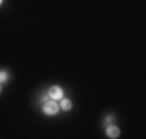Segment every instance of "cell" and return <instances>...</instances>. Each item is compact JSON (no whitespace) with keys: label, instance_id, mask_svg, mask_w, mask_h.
I'll use <instances>...</instances> for the list:
<instances>
[{"label":"cell","instance_id":"4","mask_svg":"<svg viewBox=\"0 0 146 139\" xmlns=\"http://www.w3.org/2000/svg\"><path fill=\"white\" fill-rule=\"evenodd\" d=\"M59 107L62 108V111H70L72 107H73V104H72L70 99H61V104H59Z\"/></svg>","mask_w":146,"mask_h":139},{"label":"cell","instance_id":"5","mask_svg":"<svg viewBox=\"0 0 146 139\" xmlns=\"http://www.w3.org/2000/svg\"><path fill=\"white\" fill-rule=\"evenodd\" d=\"M9 79V76H8V73L6 71H3V70H0V83H3V82H6Z\"/></svg>","mask_w":146,"mask_h":139},{"label":"cell","instance_id":"3","mask_svg":"<svg viewBox=\"0 0 146 139\" xmlns=\"http://www.w3.org/2000/svg\"><path fill=\"white\" fill-rule=\"evenodd\" d=\"M106 136L110 138V139H117L118 136H120V128L117 127V125H112L109 124L106 128Z\"/></svg>","mask_w":146,"mask_h":139},{"label":"cell","instance_id":"7","mask_svg":"<svg viewBox=\"0 0 146 139\" xmlns=\"http://www.w3.org/2000/svg\"><path fill=\"white\" fill-rule=\"evenodd\" d=\"M0 93H2V83H0Z\"/></svg>","mask_w":146,"mask_h":139},{"label":"cell","instance_id":"1","mask_svg":"<svg viewBox=\"0 0 146 139\" xmlns=\"http://www.w3.org/2000/svg\"><path fill=\"white\" fill-rule=\"evenodd\" d=\"M44 114H47V116H54V114L59 113V110H61V107H59V104L56 100H47V102L44 104Z\"/></svg>","mask_w":146,"mask_h":139},{"label":"cell","instance_id":"6","mask_svg":"<svg viewBox=\"0 0 146 139\" xmlns=\"http://www.w3.org/2000/svg\"><path fill=\"white\" fill-rule=\"evenodd\" d=\"M104 122H106V124H110V122H113V116H107Z\"/></svg>","mask_w":146,"mask_h":139},{"label":"cell","instance_id":"8","mask_svg":"<svg viewBox=\"0 0 146 139\" xmlns=\"http://www.w3.org/2000/svg\"><path fill=\"white\" fill-rule=\"evenodd\" d=\"M2 3H3V0H0V5H2Z\"/></svg>","mask_w":146,"mask_h":139},{"label":"cell","instance_id":"2","mask_svg":"<svg viewBox=\"0 0 146 139\" xmlns=\"http://www.w3.org/2000/svg\"><path fill=\"white\" fill-rule=\"evenodd\" d=\"M62 96H64V90H62L61 87H58V85L50 87V90H48V97H50V99L58 100V99H62Z\"/></svg>","mask_w":146,"mask_h":139}]
</instances>
